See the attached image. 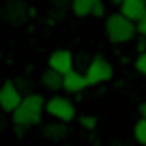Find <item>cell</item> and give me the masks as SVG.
Returning <instances> with one entry per match:
<instances>
[{
    "label": "cell",
    "instance_id": "1",
    "mask_svg": "<svg viewBox=\"0 0 146 146\" xmlns=\"http://www.w3.org/2000/svg\"><path fill=\"white\" fill-rule=\"evenodd\" d=\"M43 114H45V99L39 92H28V95H24L19 108L11 114V120L15 127L30 129L35 125H41Z\"/></svg>",
    "mask_w": 146,
    "mask_h": 146
},
{
    "label": "cell",
    "instance_id": "2",
    "mask_svg": "<svg viewBox=\"0 0 146 146\" xmlns=\"http://www.w3.org/2000/svg\"><path fill=\"white\" fill-rule=\"evenodd\" d=\"M135 32H137V26L120 13H112L105 19V35H108L110 43H114V45L129 43L135 36Z\"/></svg>",
    "mask_w": 146,
    "mask_h": 146
},
{
    "label": "cell",
    "instance_id": "3",
    "mask_svg": "<svg viewBox=\"0 0 146 146\" xmlns=\"http://www.w3.org/2000/svg\"><path fill=\"white\" fill-rule=\"evenodd\" d=\"M84 75H86L88 86H101V84H105V82L112 80L114 67H112L110 60L103 58V56H92V58L88 60V64H86Z\"/></svg>",
    "mask_w": 146,
    "mask_h": 146
},
{
    "label": "cell",
    "instance_id": "4",
    "mask_svg": "<svg viewBox=\"0 0 146 146\" xmlns=\"http://www.w3.org/2000/svg\"><path fill=\"white\" fill-rule=\"evenodd\" d=\"M45 114L52 120H60V123H71L75 118V105L71 99L62 95H52L45 99Z\"/></svg>",
    "mask_w": 146,
    "mask_h": 146
},
{
    "label": "cell",
    "instance_id": "5",
    "mask_svg": "<svg viewBox=\"0 0 146 146\" xmlns=\"http://www.w3.org/2000/svg\"><path fill=\"white\" fill-rule=\"evenodd\" d=\"M22 99H24V95L13 80H7V82L0 84V112L13 114L15 110L19 108Z\"/></svg>",
    "mask_w": 146,
    "mask_h": 146
},
{
    "label": "cell",
    "instance_id": "6",
    "mask_svg": "<svg viewBox=\"0 0 146 146\" xmlns=\"http://www.w3.org/2000/svg\"><path fill=\"white\" fill-rule=\"evenodd\" d=\"M73 67H75V56L71 50H56L47 58V69L60 73V75H67L69 71H73Z\"/></svg>",
    "mask_w": 146,
    "mask_h": 146
},
{
    "label": "cell",
    "instance_id": "7",
    "mask_svg": "<svg viewBox=\"0 0 146 146\" xmlns=\"http://www.w3.org/2000/svg\"><path fill=\"white\" fill-rule=\"evenodd\" d=\"M28 15H30V9L26 7L24 0H9L2 7V17L9 24H13V26H22L28 19Z\"/></svg>",
    "mask_w": 146,
    "mask_h": 146
},
{
    "label": "cell",
    "instance_id": "8",
    "mask_svg": "<svg viewBox=\"0 0 146 146\" xmlns=\"http://www.w3.org/2000/svg\"><path fill=\"white\" fill-rule=\"evenodd\" d=\"M88 88V82H86V75L80 71H69L67 75H62V90H67L69 95H80Z\"/></svg>",
    "mask_w": 146,
    "mask_h": 146
},
{
    "label": "cell",
    "instance_id": "9",
    "mask_svg": "<svg viewBox=\"0 0 146 146\" xmlns=\"http://www.w3.org/2000/svg\"><path fill=\"white\" fill-rule=\"evenodd\" d=\"M41 135L50 142H62L69 135V123H60V120H50V123L41 125Z\"/></svg>",
    "mask_w": 146,
    "mask_h": 146
},
{
    "label": "cell",
    "instance_id": "10",
    "mask_svg": "<svg viewBox=\"0 0 146 146\" xmlns=\"http://www.w3.org/2000/svg\"><path fill=\"white\" fill-rule=\"evenodd\" d=\"M118 13L125 15L127 19H131L133 24H137L146 15V0H123Z\"/></svg>",
    "mask_w": 146,
    "mask_h": 146
},
{
    "label": "cell",
    "instance_id": "11",
    "mask_svg": "<svg viewBox=\"0 0 146 146\" xmlns=\"http://www.w3.org/2000/svg\"><path fill=\"white\" fill-rule=\"evenodd\" d=\"M41 86L45 88V90H50V92L62 90V75L52 71V69H45V71L41 73Z\"/></svg>",
    "mask_w": 146,
    "mask_h": 146
},
{
    "label": "cell",
    "instance_id": "12",
    "mask_svg": "<svg viewBox=\"0 0 146 146\" xmlns=\"http://www.w3.org/2000/svg\"><path fill=\"white\" fill-rule=\"evenodd\" d=\"M97 2L99 0H71V11L78 17H88V15H92Z\"/></svg>",
    "mask_w": 146,
    "mask_h": 146
},
{
    "label": "cell",
    "instance_id": "13",
    "mask_svg": "<svg viewBox=\"0 0 146 146\" xmlns=\"http://www.w3.org/2000/svg\"><path fill=\"white\" fill-rule=\"evenodd\" d=\"M133 137L135 142H140L142 146H146V118H140L133 127Z\"/></svg>",
    "mask_w": 146,
    "mask_h": 146
},
{
    "label": "cell",
    "instance_id": "14",
    "mask_svg": "<svg viewBox=\"0 0 146 146\" xmlns=\"http://www.w3.org/2000/svg\"><path fill=\"white\" fill-rule=\"evenodd\" d=\"M80 125H82V127L84 129H88V131H92V129H95L97 127V118H95V116H82V118H80Z\"/></svg>",
    "mask_w": 146,
    "mask_h": 146
},
{
    "label": "cell",
    "instance_id": "15",
    "mask_svg": "<svg viewBox=\"0 0 146 146\" xmlns=\"http://www.w3.org/2000/svg\"><path fill=\"white\" fill-rule=\"evenodd\" d=\"M135 69H137V73H142L146 78V52L144 54H137V58H135Z\"/></svg>",
    "mask_w": 146,
    "mask_h": 146
},
{
    "label": "cell",
    "instance_id": "16",
    "mask_svg": "<svg viewBox=\"0 0 146 146\" xmlns=\"http://www.w3.org/2000/svg\"><path fill=\"white\" fill-rule=\"evenodd\" d=\"M92 15H95V17H103V15H105V5H103V0H99V2H97Z\"/></svg>",
    "mask_w": 146,
    "mask_h": 146
},
{
    "label": "cell",
    "instance_id": "17",
    "mask_svg": "<svg viewBox=\"0 0 146 146\" xmlns=\"http://www.w3.org/2000/svg\"><path fill=\"white\" fill-rule=\"evenodd\" d=\"M135 26H137V32H140V35H142V36L146 39V15H144V17H142L140 22L135 24Z\"/></svg>",
    "mask_w": 146,
    "mask_h": 146
},
{
    "label": "cell",
    "instance_id": "18",
    "mask_svg": "<svg viewBox=\"0 0 146 146\" xmlns=\"http://www.w3.org/2000/svg\"><path fill=\"white\" fill-rule=\"evenodd\" d=\"M137 52H140V54L146 52V39H140V41H137Z\"/></svg>",
    "mask_w": 146,
    "mask_h": 146
},
{
    "label": "cell",
    "instance_id": "19",
    "mask_svg": "<svg viewBox=\"0 0 146 146\" xmlns=\"http://www.w3.org/2000/svg\"><path fill=\"white\" fill-rule=\"evenodd\" d=\"M7 129V118H5V112H0V131Z\"/></svg>",
    "mask_w": 146,
    "mask_h": 146
},
{
    "label": "cell",
    "instance_id": "20",
    "mask_svg": "<svg viewBox=\"0 0 146 146\" xmlns=\"http://www.w3.org/2000/svg\"><path fill=\"white\" fill-rule=\"evenodd\" d=\"M140 114H142V118H146V101L140 105Z\"/></svg>",
    "mask_w": 146,
    "mask_h": 146
},
{
    "label": "cell",
    "instance_id": "21",
    "mask_svg": "<svg viewBox=\"0 0 146 146\" xmlns=\"http://www.w3.org/2000/svg\"><path fill=\"white\" fill-rule=\"evenodd\" d=\"M112 2H114V5H118V7L123 5V0H112Z\"/></svg>",
    "mask_w": 146,
    "mask_h": 146
}]
</instances>
